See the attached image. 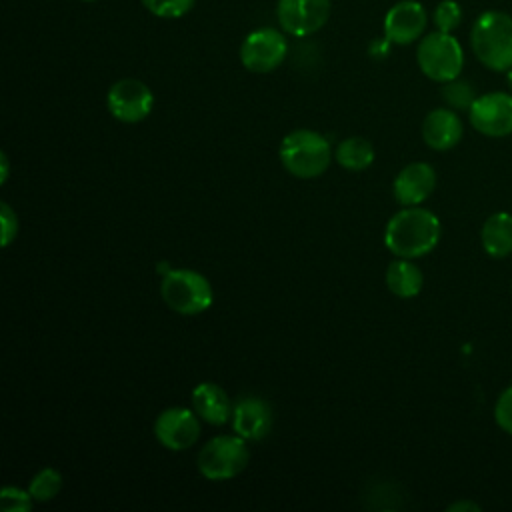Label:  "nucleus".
Instances as JSON below:
<instances>
[{
    "mask_svg": "<svg viewBox=\"0 0 512 512\" xmlns=\"http://www.w3.org/2000/svg\"><path fill=\"white\" fill-rule=\"evenodd\" d=\"M142 6L158 18H182L194 6V0H140Z\"/></svg>",
    "mask_w": 512,
    "mask_h": 512,
    "instance_id": "obj_23",
    "label": "nucleus"
},
{
    "mask_svg": "<svg viewBox=\"0 0 512 512\" xmlns=\"http://www.w3.org/2000/svg\"><path fill=\"white\" fill-rule=\"evenodd\" d=\"M432 22L440 32H454L462 22V8L456 0H442L432 12Z\"/></svg>",
    "mask_w": 512,
    "mask_h": 512,
    "instance_id": "obj_22",
    "label": "nucleus"
},
{
    "mask_svg": "<svg viewBox=\"0 0 512 512\" xmlns=\"http://www.w3.org/2000/svg\"><path fill=\"white\" fill-rule=\"evenodd\" d=\"M494 418L496 424L512 436V386H508L496 400L494 406Z\"/></svg>",
    "mask_w": 512,
    "mask_h": 512,
    "instance_id": "obj_25",
    "label": "nucleus"
},
{
    "mask_svg": "<svg viewBox=\"0 0 512 512\" xmlns=\"http://www.w3.org/2000/svg\"><path fill=\"white\" fill-rule=\"evenodd\" d=\"M428 24L424 6L416 0H400L384 16V36L390 44L408 46L416 42Z\"/></svg>",
    "mask_w": 512,
    "mask_h": 512,
    "instance_id": "obj_12",
    "label": "nucleus"
},
{
    "mask_svg": "<svg viewBox=\"0 0 512 512\" xmlns=\"http://www.w3.org/2000/svg\"><path fill=\"white\" fill-rule=\"evenodd\" d=\"M32 494L16 486H6L0 492V508L4 512H28L32 508Z\"/></svg>",
    "mask_w": 512,
    "mask_h": 512,
    "instance_id": "obj_24",
    "label": "nucleus"
},
{
    "mask_svg": "<svg viewBox=\"0 0 512 512\" xmlns=\"http://www.w3.org/2000/svg\"><path fill=\"white\" fill-rule=\"evenodd\" d=\"M470 124L476 132L502 138L512 134V94L488 92L474 100L468 110Z\"/></svg>",
    "mask_w": 512,
    "mask_h": 512,
    "instance_id": "obj_10",
    "label": "nucleus"
},
{
    "mask_svg": "<svg viewBox=\"0 0 512 512\" xmlns=\"http://www.w3.org/2000/svg\"><path fill=\"white\" fill-rule=\"evenodd\" d=\"M420 72L434 82H448L460 76L464 68V50L450 32H430L416 48Z\"/></svg>",
    "mask_w": 512,
    "mask_h": 512,
    "instance_id": "obj_5",
    "label": "nucleus"
},
{
    "mask_svg": "<svg viewBox=\"0 0 512 512\" xmlns=\"http://www.w3.org/2000/svg\"><path fill=\"white\" fill-rule=\"evenodd\" d=\"M506 80H508V86H510V90H512V68L506 72Z\"/></svg>",
    "mask_w": 512,
    "mask_h": 512,
    "instance_id": "obj_29",
    "label": "nucleus"
},
{
    "mask_svg": "<svg viewBox=\"0 0 512 512\" xmlns=\"http://www.w3.org/2000/svg\"><path fill=\"white\" fill-rule=\"evenodd\" d=\"M330 16V0H278L276 18L280 28L296 38L318 32Z\"/></svg>",
    "mask_w": 512,
    "mask_h": 512,
    "instance_id": "obj_9",
    "label": "nucleus"
},
{
    "mask_svg": "<svg viewBox=\"0 0 512 512\" xmlns=\"http://www.w3.org/2000/svg\"><path fill=\"white\" fill-rule=\"evenodd\" d=\"M278 156L288 174L308 180L326 172L332 160V148L322 134L300 128L282 138Z\"/></svg>",
    "mask_w": 512,
    "mask_h": 512,
    "instance_id": "obj_3",
    "label": "nucleus"
},
{
    "mask_svg": "<svg viewBox=\"0 0 512 512\" xmlns=\"http://www.w3.org/2000/svg\"><path fill=\"white\" fill-rule=\"evenodd\" d=\"M82 2H96V0H82Z\"/></svg>",
    "mask_w": 512,
    "mask_h": 512,
    "instance_id": "obj_30",
    "label": "nucleus"
},
{
    "mask_svg": "<svg viewBox=\"0 0 512 512\" xmlns=\"http://www.w3.org/2000/svg\"><path fill=\"white\" fill-rule=\"evenodd\" d=\"M470 46L482 66L508 72L512 68V16L500 10L482 12L472 24Z\"/></svg>",
    "mask_w": 512,
    "mask_h": 512,
    "instance_id": "obj_2",
    "label": "nucleus"
},
{
    "mask_svg": "<svg viewBox=\"0 0 512 512\" xmlns=\"http://www.w3.org/2000/svg\"><path fill=\"white\" fill-rule=\"evenodd\" d=\"M448 510L450 512H460V510H468V512H478L480 510V506L478 504H474V502H470V500H460V502H454V504H450L448 506Z\"/></svg>",
    "mask_w": 512,
    "mask_h": 512,
    "instance_id": "obj_27",
    "label": "nucleus"
},
{
    "mask_svg": "<svg viewBox=\"0 0 512 512\" xmlns=\"http://www.w3.org/2000/svg\"><path fill=\"white\" fill-rule=\"evenodd\" d=\"M442 98L454 110H470V106L474 104V100L478 96H476V90L470 82H466L462 78H454V80L444 82Z\"/></svg>",
    "mask_w": 512,
    "mask_h": 512,
    "instance_id": "obj_21",
    "label": "nucleus"
},
{
    "mask_svg": "<svg viewBox=\"0 0 512 512\" xmlns=\"http://www.w3.org/2000/svg\"><path fill=\"white\" fill-rule=\"evenodd\" d=\"M154 436L164 448L182 452L200 436L198 414L188 408H166L154 420Z\"/></svg>",
    "mask_w": 512,
    "mask_h": 512,
    "instance_id": "obj_11",
    "label": "nucleus"
},
{
    "mask_svg": "<svg viewBox=\"0 0 512 512\" xmlns=\"http://www.w3.org/2000/svg\"><path fill=\"white\" fill-rule=\"evenodd\" d=\"M62 490V474L56 468H42L28 484V492L36 502H48Z\"/></svg>",
    "mask_w": 512,
    "mask_h": 512,
    "instance_id": "obj_20",
    "label": "nucleus"
},
{
    "mask_svg": "<svg viewBox=\"0 0 512 512\" xmlns=\"http://www.w3.org/2000/svg\"><path fill=\"white\" fill-rule=\"evenodd\" d=\"M288 54L286 36L270 26L252 30L240 46V62L248 72L268 74L276 70Z\"/></svg>",
    "mask_w": 512,
    "mask_h": 512,
    "instance_id": "obj_7",
    "label": "nucleus"
},
{
    "mask_svg": "<svg viewBox=\"0 0 512 512\" xmlns=\"http://www.w3.org/2000/svg\"><path fill=\"white\" fill-rule=\"evenodd\" d=\"M106 106L116 120L134 124L152 112L154 94L142 80L122 78L108 88Z\"/></svg>",
    "mask_w": 512,
    "mask_h": 512,
    "instance_id": "obj_8",
    "label": "nucleus"
},
{
    "mask_svg": "<svg viewBox=\"0 0 512 512\" xmlns=\"http://www.w3.org/2000/svg\"><path fill=\"white\" fill-rule=\"evenodd\" d=\"M160 296L170 310L184 316L202 314L214 300L208 278L190 268L168 270L160 282Z\"/></svg>",
    "mask_w": 512,
    "mask_h": 512,
    "instance_id": "obj_4",
    "label": "nucleus"
},
{
    "mask_svg": "<svg viewBox=\"0 0 512 512\" xmlns=\"http://www.w3.org/2000/svg\"><path fill=\"white\" fill-rule=\"evenodd\" d=\"M436 188V172L426 162H412L404 166L392 184L394 198L402 206L422 204Z\"/></svg>",
    "mask_w": 512,
    "mask_h": 512,
    "instance_id": "obj_13",
    "label": "nucleus"
},
{
    "mask_svg": "<svg viewBox=\"0 0 512 512\" xmlns=\"http://www.w3.org/2000/svg\"><path fill=\"white\" fill-rule=\"evenodd\" d=\"M422 272L410 258H396L386 268V286L398 298H412L422 290Z\"/></svg>",
    "mask_w": 512,
    "mask_h": 512,
    "instance_id": "obj_18",
    "label": "nucleus"
},
{
    "mask_svg": "<svg viewBox=\"0 0 512 512\" xmlns=\"http://www.w3.org/2000/svg\"><path fill=\"white\" fill-rule=\"evenodd\" d=\"M482 248L492 258H504L512 252V214L496 212L492 214L480 232Z\"/></svg>",
    "mask_w": 512,
    "mask_h": 512,
    "instance_id": "obj_17",
    "label": "nucleus"
},
{
    "mask_svg": "<svg viewBox=\"0 0 512 512\" xmlns=\"http://www.w3.org/2000/svg\"><path fill=\"white\" fill-rule=\"evenodd\" d=\"M0 166H2V174H0V182L4 184L6 182V178H8V158H6V154L2 152L0 154Z\"/></svg>",
    "mask_w": 512,
    "mask_h": 512,
    "instance_id": "obj_28",
    "label": "nucleus"
},
{
    "mask_svg": "<svg viewBox=\"0 0 512 512\" xmlns=\"http://www.w3.org/2000/svg\"><path fill=\"white\" fill-rule=\"evenodd\" d=\"M440 220L426 208L406 206L396 212L384 230L386 248L398 258H420L440 240Z\"/></svg>",
    "mask_w": 512,
    "mask_h": 512,
    "instance_id": "obj_1",
    "label": "nucleus"
},
{
    "mask_svg": "<svg viewBox=\"0 0 512 512\" xmlns=\"http://www.w3.org/2000/svg\"><path fill=\"white\" fill-rule=\"evenodd\" d=\"M336 162L346 170H364L374 162V148L366 138H344L336 146Z\"/></svg>",
    "mask_w": 512,
    "mask_h": 512,
    "instance_id": "obj_19",
    "label": "nucleus"
},
{
    "mask_svg": "<svg viewBox=\"0 0 512 512\" xmlns=\"http://www.w3.org/2000/svg\"><path fill=\"white\" fill-rule=\"evenodd\" d=\"M232 428L244 440H262L272 428L270 406L262 398H242L232 408Z\"/></svg>",
    "mask_w": 512,
    "mask_h": 512,
    "instance_id": "obj_14",
    "label": "nucleus"
},
{
    "mask_svg": "<svg viewBox=\"0 0 512 512\" xmlns=\"http://www.w3.org/2000/svg\"><path fill=\"white\" fill-rule=\"evenodd\" d=\"M422 138L432 150H450L462 138V120L450 108H434L422 122Z\"/></svg>",
    "mask_w": 512,
    "mask_h": 512,
    "instance_id": "obj_15",
    "label": "nucleus"
},
{
    "mask_svg": "<svg viewBox=\"0 0 512 512\" xmlns=\"http://www.w3.org/2000/svg\"><path fill=\"white\" fill-rule=\"evenodd\" d=\"M232 408L228 394L214 382H200L192 390V410L212 426L226 424L232 418Z\"/></svg>",
    "mask_w": 512,
    "mask_h": 512,
    "instance_id": "obj_16",
    "label": "nucleus"
},
{
    "mask_svg": "<svg viewBox=\"0 0 512 512\" xmlns=\"http://www.w3.org/2000/svg\"><path fill=\"white\" fill-rule=\"evenodd\" d=\"M0 222H2V246H8L18 234V218H16V212L6 202L0 204Z\"/></svg>",
    "mask_w": 512,
    "mask_h": 512,
    "instance_id": "obj_26",
    "label": "nucleus"
},
{
    "mask_svg": "<svg viewBox=\"0 0 512 512\" xmlns=\"http://www.w3.org/2000/svg\"><path fill=\"white\" fill-rule=\"evenodd\" d=\"M250 460L246 440L242 436H214L198 452L196 464L208 480H230L238 476Z\"/></svg>",
    "mask_w": 512,
    "mask_h": 512,
    "instance_id": "obj_6",
    "label": "nucleus"
}]
</instances>
